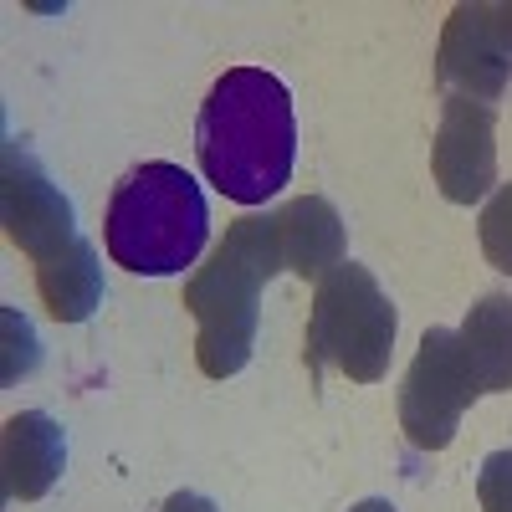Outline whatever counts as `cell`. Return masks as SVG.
Wrapping results in <instances>:
<instances>
[{
    "mask_svg": "<svg viewBox=\"0 0 512 512\" xmlns=\"http://www.w3.org/2000/svg\"><path fill=\"white\" fill-rule=\"evenodd\" d=\"M395 333H400L395 303L384 297L374 272L359 262H344L318 282L313 318H308V369L318 379L333 364L359 384H374L390 369Z\"/></svg>",
    "mask_w": 512,
    "mask_h": 512,
    "instance_id": "5",
    "label": "cell"
},
{
    "mask_svg": "<svg viewBox=\"0 0 512 512\" xmlns=\"http://www.w3.org/2000/svg\"><path fill=\"white\" fill-rule=\"evenodd\" d=\"M349 512H395V502H384V497H364V502H354Z\"/></svg>",
    "mask_w": 512,
    "mask_h": 512,
    "instance_id": "15",
    "label": "cell"
},
{
    "mask_svg": "<svg viewBox=\"0 0 512 512\" xmlns=\"http://www.w3.org/2000/svg\"><path fill=\"white\" fill-rule=\"evenodd\" d=\"M477 231H482V251H487V262H492L497 272H507V277H512V185H497V190H492V200L482 205Z\"/></svg>",
    "mask_w": 512,
    "mask_h": 512,
    "instance_id": "12",
    "label": "cell"
},
{
    "mask_svg": "<svg viewBox=\"0 0 512 512\" xmlns=\"http://www.w3.org/2000/svg\"><path fill=\"white\" fill-rule=\"evenodd\" d=\"M461 349L472 364L482 395H502L512 390V297L507 292H487L482 303L466 313L461 323Z\"/></svg>",
    "mask_w": 512,
    "mask_h": 512,
    "instance_id": "11",
    "label": "cell"
},
{
    "mask_svg": "<svg viewBox=\"0 0 512 512\" xmlns=\"http://www.w3.org/2000/svg\"><path fill=\"white\" fill-rule=\"evenodd\" d=\"M482 395V384L466 364V349L451 328H425L420 349L400 384V425L415 451H446L461 410Z\"/></svg>",
    "mask_w": 512,
    "mask_h": 512,
    "instance_id": "6",
    "label": "cell"
},
{
    "mask_svg": "<svg viewBox=\"0 0 512 512\" xmlns=\"http://www.w3.org/2000/svg\"><path fill=\"white\" fill-rule=\"evenodd\" d=\"M159 512H216V502L200 497V492H175V497H169Z\"/></svg>",
    "mask_w": 512,
    "mask_h": 512,
    "instance_id": "14",
    "label": "cell"
},
{
    "mask_svg": "<svg viewBox=\"0 0 512 512\" xmlns=\"http://www.w3.org/2000/svg\"><path fill=\"white\" fill-rule=\"evenodd\" d=\"M195 154L205 180L236 205H267L297 164L292 93L267 67H231L200 103Z\"/></svg>",
    "mask_w": 512,
    "mask_h": 512,
    "instance_id": "1",
    "label": "cell"
},
{
    "mask_svg": "<svg viewBox=\"0 0 512 512\" xmlns=\"http://www.w3.org/2000/svg\"><path fill=\"white\" fill-rule=\"evenodd\" d=\"M0 210H6V236L31 256L41 303L57 323H82L103 303V272L98 251L82 241L67 195L47 180L31 154L16 144L6 149V185H0Z\"/></svg>",
    "mask_w": 512,
    "mask_h": 512,
    "instance_id": "3",
    "label": "cell"
},
{
    "mask_svg": "<svg viewBox=\"0 0 512 512\" xmlns=\"http://www.w3.org/2000/svg\"><path fill=\"white\" fill-rule=\"evenodd\" d=\"M277 272H287L282 231L277 210H267V216L231 221L226 241L185 282V308L200 323L195 359L210 379H231L246 369L256 349V318H262V282H272Z\"/></svg>",
    "mask_w": 512,
    "mask_h": 512,
    "instance_id": "2",
    "label": "cell"
},
{
    "mask_svg": "<svg viewBox=\"0 0 512 512\" xmlns=\"http://www.w3.org/2000/svg\"><path fill=\"white\" fill-rule=\"evenodd\" d=\"M277 231H282V267L297 277H328L333 267H344V216L323 200V195H303L287 200L277 210Z\"/></svg>",
    "mask_w": 512,
    "mask_h": 512,
    "instance_id": "9",
    "label": "cell"
},
{
    "mask_svg": "<svg viewBox=\"0 0 512 512\" xmlns=\"http://www.w3.org/2000/svg\"><path fill=\"white\" fill-rule=\"evenodd\" d=\"M210 241V205L190 169L149 159L128 169L108 200L103 246L134 277H180Z\"/></svg>",
    "mask_w": 512,
    "mask_h": 512,
    "instance_id": "4",
    "label": "cell"
},
{
    "mask_svg": "<svg viewBox=\"0 0 512 512\" xmlns=\"http://www.w3.org/2000/svg\"><path fill=\"white\" fill-rule=\"evenodd\" d=\"M62 461H67V441L52 415L21 410L6 420V497L11 502L47 497L52 482L62 477Z\"/></svg>",
    "mask_w": 512,
    "mask_h": 512,
    "instance_id": "10",
    "label": "cell"
},
{
    "mask_svg": "<svg viewBox=\"0 0 512 512\" xmlns=\"http://www.w3.org/2000/svg\"><path fill=\"white\" fill-rule=\"evenodd\" d=\"M482 512H512V451H492L477 472Z\"/></svg>",
    "mask_w": 512,
    "mask_h": 512,
    "instance_id": "13",
    "label": "cell"
},
{
    "mask_svg": "<svg viewBox=\"0 0 512 512\" xmlns=\"http://www.w3.org/2000/svg\"><path fill=\"white\" fill-rule=\"evenodd\" d=\"M431 169L446 200L472 205L497 185V118L492 103L477 98H446L441 128H436V149H431Z\"/></svg>",
    "mask_w": 512,
    "mask_h": 512,
    "instance_id": "7",
    "label": "cell"
},
{
    "mask_svg": "<svg viewBox=\"0 0 512 512\" xmlns=\"http://www.w3.org/2000/svg\"><path fill=\"white\" fill-rule=\"evenodd\" d=\"M441 82L456 98H477L492 103L507 77H512V47L497 6H456L441 36V57H436Z\"/></svg>",
    "mask_w": 512,
    "mask_h": 512,
    "instance_id": "8",
    "label": "cell"
}]
</instances>
